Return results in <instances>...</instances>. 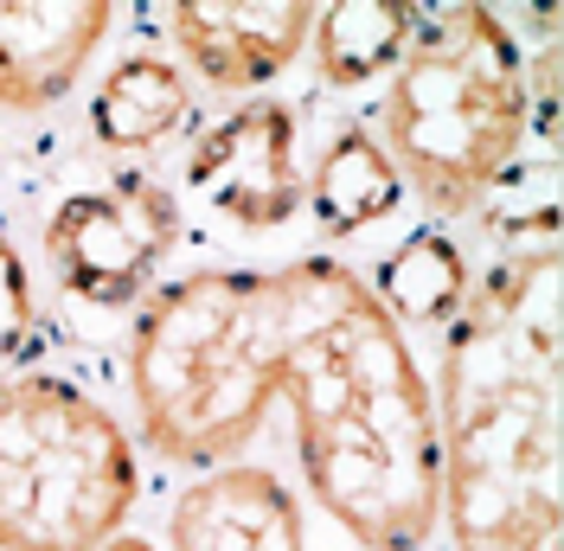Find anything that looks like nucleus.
I'll use <instances>...</instances> for the list:
<instances>
[{
	"label": "nucleus",
	"instance_id": "obj_1",
	"mask_svg": "<svg viewBox=\"0 0 564 551\" xmlns=\"http://www.w3.org/2000/svg\"><path fill=\"white\" fill-rule=\"evenodd\" d=\"M141 443L174 468H218L295 411L308 494L359 551H430L436 411L411 334L340 257H289L161 282L129 327Z\"/></svg>",
	"mask_w": 564,
	"mask_h": 551
},
{
	"label": "nucleus",
	"instance_id": "obj_2",
	"mask_svg": "<svg viewBox=\"0 0 564 551\" xmlns=\"http://www.w3.org/2000/svg\"><path fill=\"white\" fill-rule=\"evenodd\" d=\"M436 532L456 551H558V244L468 276L443 327Z\"/></svg>",
	"mask_w": 564,
	"mask_h": 551
},
{
	"label": "nucleus",
	"instance_id": "obj_3",
	"mask_svg": "<svg viewBox=\"0 0 564 551\" xmlns=\"http://www.w3.org/2000/svg\"><path fill=\"white\" fill-rule=\"evenodd\" d=\"M372 136L436 231L481 218L532 136V65L520 33L494 7H417V33L391 65Z\"/></svg>",
	"mask_w": 564,
	"mask_h": 551
},
{
	"label": "nucleus",
	"instance_id": "obj_4",
	"mask_svg": "<svg viewBox=\"0 0 564 551\" xmlns=\"http://www.w3.org/2000/svg\"><path fill=\"white\" fill-rule=\"evenodd\" d=\"M135 443L65 372L0 379V551H97L135 507Z\"/></svg>",
	"mask_w": 564,
	"mask_h": 551
},
{
	"label": "nucleus",
	"instance_id": "obj_5",
	"mask_svg": "<svg viewBox=\"0 0 564 551\" xmlns=\"http://www.w3.org/2000/svg\"><path fill=\"white\" fill-rule=\"evenodd\" d=\"M45 270L70 302L97 314L141 309L180 244V199L161 173L122 168L65 193L45 218Z\"/></svg>",
	"mask_w": 564,
	"mask_h": 551
},
{
	"label": "nucleus",
	"instance_id": "obj_6",
	"mask_svg": "<svg viewBox=\"0 0 564 551\" xmlns=\"http://www.w3.org/2000/svg\"><path fill=\"white\" fill-rule=\"evenodd\" d=\"M180 180L231 231H282L308 206V180L295 168V109L270 97L238 104L193 136Z\"/></svg>",
	"mask_w": 564,
	"mask_h": 551
},
{
	"label": "nucleus",
	"instance_id": "obj_7",
	"mask_svg": "<svg viewBox=\"0 0 564 551\" xmlns=\"http://www.w3.org/2000/svg\"><path fill=\"white\" fill-rule=\"evenodd\" d=\"M167 13V39L186 65L206 77L212 90H263L282 71L308 52L315 33V7L302 0H180L161 7Z\"/></svg>",
	"mask_w": 564,
	"mask_h": 551
},
{
	"label": "nucleus",
	"instance_id": "obj_8",
	"mask_svg": "<svg viewBox=\"0 0 564 551\" xmlns=\"http://www.w3.org/2000/svg\"><path fill=\"white\" fill-rule=\"evenodd\" d=\"M116 33L104 0H0V116H45Z\"/></svg>",
	"mask_w": 564,
	"mask_h": 551
},
{
	"label": "nucleus",
	"instance_id": "obj_9",
	"mask_svg": "<svg viewBox=\"0 0 564 551\" xmlns=\"http://www.w3.org/2000/svg\"><path fill=\"white\" fill-rule=\"evenodd\" d=\"M174 551H308L295 487L263 462H218L180 487L167 514Z\"/></svg>",
	"mask_w": 564,
	"mask_h": 551
},
{
	"label": "nucleus",
	"instance_id": "obj_10",
	"mask_svg": "<svg viewBox=\"0 0 564 551\" xmlns=\"http://www.w3.org/2000/svg\"><path fill=\"white\" fill-rule=\"evenodd\" d=\"M186 116H193L186 71L167 52H129L104 71L90 97V136L109 154H141V148H161L167 136H180Z\"/></svg>",
	"mask_w": 564,
	"mask_h": 551
},
{
	"label": "nucleus",
	"instance_id": "obj_11",
	"mask_svg": "<svg viewBox=\"0 0 564 551\" xmlns=\"http://www.w3.org/2000/svg\"><path fill=\"white\" fill-rule=\"evenodd\" d=\"M308 206L315 225L327 238H352V231H372L379 218L404 206V180L386 161V148L372 129H340V136L321 148L315 173H308Z\"/></svg>",
	"mask_w": 564,
	"mask_h": 551
},
{
	"label": "nucleus",
	"instance_id": "obj_12",
	"mask_svg": "<svg viewBox=\"0 0 564 551\" xmlns=\"http://www.w3.org/2000/svg\"><path fill=\"white\" fill-rule=\"evenodd\" d=\"M417 33V7L411 0H340V7H315V77L334 90H359L372 77H386L404 45Z\"/></svg>",
	"mask_w": 564,
	"mask_h": 551
},
{
	"label": "nucleus",
	"instance_id": "obj_13",
	"mask_svg": "<svg viewBox=\"0 0 564 551\" xmlns=\"http://www.w3.org/2000/svg\"><path fill=\"white\" fill-rule=\"evenodd\" d=\"M468 257L456 250L449 231H436V225H423L411 238H398L379 257V270H372V295H379V309L398 321V327H449V314L462 309V295H468Z\"/></svg>",
	"mask_w": 564,
	"mask_h": 551
},
{
	"label": "nucleus",
	"instance_id": "obj_14",
	"mask_svg": "<svg viewBox=\"0 0 564 551\" xmlns=\"http://www.w3.org/2000/svg\"><path fill=\"white\" fill-rule=\"evenodd\" d=\"M33 276H26V257H20V244L7 231V218H0V366H13L20 359V346L33 341Z\"/></svg>",
	"mask_w": 564,
	"mask_h": 551
},
{
	"label": "nucleus",
	"instance_id": "obj_15",
	"mask_svg": "<svg viewBox=\"0 0 564 551\" xmlns=\"http://www.w3.org/2000/svg\"><path fill=\"white\" fill-rule=\"evenodd\" d=\"M97 551H161V545H148V539H135V532H116V539L97 545Z\"/></svg>",
	"mask_w": 564,
	"mask_h": 551
}]
</instances>
